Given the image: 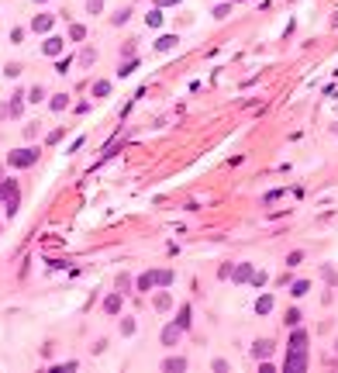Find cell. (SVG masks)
<instances>
[{
	"label": "cell",
	"instance_id": "cell-17",
	"mask_svg": "<svg viewBox=\"0 0 338 373\" xmlns=\"http://www.w3.org/2000/svg\"><path fill=\"white\" fill-rule=\"evenodd\" d=\"M307 290H311V283H307V280H297V283H293V290H290V294H293V297H304V294H307Z\"/></svg>",
	"mask_w": 338,
	"mask_h": 373
},
{
	"label": "cell",
	"instance_id": "cell-16",
	"mask_svg": "<svg viewBox=\"0 0 338 373\" xmlns=\"http://www.w3.org/2000/svg\"><path fill=\"white\" fill-rule=\"evenodd\" d=\"M69 38H72V42H83V38H87V28H83V24H72V28H69Z\"/></svg>",
	"mask_w": 338,
	"mask_h": 373
},
{
	"label": "cell",
	"instance_id": "cell-15",
	"mask_svg": "<svg viewBox=\"0 0 338 373\" xmlns=\"http://www.w3.org/2000/svg\"><path fill=\"white\" fill-rule=\"evenodd\" d=\"M176 325H179L183 332L190 328V304H183V308H179V318H176Z\"/></svg>",
	"mask_w": 338,
	"mask_h": 373
},
{
	"label": "cell",
	"instance_id": "cell-29",
	"mask_svg": "<svg viewBox=\"0 0 338 373\" xmlns=\"http://www.w3.org/2000/svg\"><path fill=\"white\" fill-rule=\"evenodd\" d=\"M300 259H304V256H300V252H290V259H286V266H300Z\"/></svg>",
	"mask_w": 338,
	"mask_h": 373
},
{
	"label": "cell",
	"instance_id": "cell-25",
	"mask_svg": "<svg viewBox=\"0 0 338 373\" xmlns=\"http://www.w3.org/2000/svg\"><path fill=\"white\" fill-rule=\"evenodd\" d=\"M100 7H104V0H90V4H87L90 14H100Z\"/></svg>",
	"mask_w": 338,
	"mask_h": 373
},
{
	"label": "cell",
	"instance_id": "cell-28",
	"mask_svg": "<svg viewBox=\"0 0 338 373\" xmlns=\"http://www.w3.org/2000/svg\"><path fill=\"white\" fill-rule=\"evenodd\" d=\"M42 97H45V93H42V87H35V90H31V93H28V100H35V104H38V100H42Z\"/></svg>",
	"mask_w": 338,
	"mask_h": 373
},
{
	"label": "cell",
	"instance_id": "cell-24",
	"mask_svg": "<svg viewBox=\"0 0 338 373\" xmlns=\"http://www.w3.org/2000/svg\"><path fill=\"white\" fill-rule=\"evenodd\" d=\"M156 308H159V311L169 308V294H159V297H156Z\"/></svg>",
	"mask_w": 338,
	"mask_h": 373
},
{
	"label": "cell",
	"instance_id": "cell-5",
	"mask_svg": "<svg viewBox=\"0 0 338 373\" xmlns=\"http://www.w3.org/2000/svg\"><path fill=\"white\" fill-rule=\"evenodd\" d=\"M52 24H55V18H52V14H38V18L31 21V28H35V31H49Z\"/></svg>",
	"mask_w": 338,
	"mask_h": 373
},
{
	"label": "cell",
	"instance_id": "cell-23",
	"mask_svg": "<svg viewBox=\"0 0 338 373\" xmlns=\"http://www.w3.org/2000/svg\"><path fill=\"white\" fill-rule=\"evenodd\" d=\"M66 104H69V100H66V93H55V97H52V111H62Z\"/></svg>",
	"mask_w": 338,
	"mask_h": 373
},
{
	"label": "cell",
	"instance_id": "cell-31",
	"mask_svg": "<svg viewBox=\"0 0 338 373\" xmlns=\"http://www.w3.org/2000/svg\"><path fill=\"white\" fill-rule=\"evenodd\" d=\"M159 4H162V7H173V4H179V0H159Z\"/></svg>",
	"mask_w": 338,
	"mask_h": 373
},
{
	"label": "cell",
	"instance_id": "cell-14",
	"mask_svg": "<svg viewBox=\"0 0 338 373\" xmlns=\"http://www.w3.org/2000/svg\"><path fill=\"white\" fill-rule=\"evenodd\" d=\"M255 311H259V315H269V311H273V297H269V294L259 297V301H255Z\"/></svg>",
	"mask_w": 338,
	"mask_h": 373
},
{
	"label": "cell",
	"instance_id": "cell-26",
	"mask_svg": "<svg viewBox=\"0 0 338 373\" xmlns=\"http://www.w3.org/2000/svg\"><path fill=\"white\" fill-rule=\"evenodd\" d=\"M286 325H300V311H286Z\"/></svg>",
	"mask_w": 338,
	"mask_h": 373
},
{
	"label": "cell",
	"instance_id": "cell-21",
	"mask_svg": "<svg viewBox=\"0 0 338 373\" xmlns=\"http://www.w3.org/2000/svg\"><path fill=\"white\" fill-rule=\"evenodd\" d=\"M228 14H231V4H217V7H214V18H217V21L228 18Z\"/></svg>",
	"mask_w": 338,
	"mask_h": 373
},
{
	"label": "cell",
	"instance_id": "cell-4",
	"mask_svg": "<svg viewBox=\"0 0 338 373\" xmlns=\"http://www.w3.org/2000/svg\"><path fill=\"white\" fill-rule=\"evenodd\" d=\"M286 349H307V332H300L297 325H293V335H290V346Z\"/></svg>",
	"mask_w": 338,
	"mask_h": 373
},
{
	"label": "cell",
	"instance_id": "cell-7",
	"mask_svg": "<svg viewBox=\"0 0 338 373\" xmlns=\"http://www.w3.org/2000/svg\"><path fill=\"white\" fill-rule=\"evenodd\" d=\"M179 332H183L179 325H166V328H162V342H166V346H173V342L179 339Z\"/></svg>",
	"mask_w": 338,
	"mask_h": 373
},
{
	"label": "cell",
	"instance_id": "cell-11",
	"mask_svg": "<svg viewBox=\"0 0 338 373\" xmlns=\"http://www.w3.org/2000/svg\"><path fill=\"white\" fill-rule=\"evenodd\" d=\"M42 49H45V56H59V52L66 49V42H62V38H49Z\"/></svg>",
	"mask_w": 338,
	"mask_h": 373
},
{
	"label": "cell",
	"instance_id": "cell-1",
	"mask_svg": "<svg viewBox=\"0 0 338 373\" xmlns=\"http://www.w3.org/2000/svg\"><path fill=\"white\" fill-rule=\"evenodd\" d=\"M31 163H38V149H14V152H11V166L24 169Z\"/></svg>",
	"mask_w": 338,
	"mask_h": 373
},
{
	"label": "cell",
	"instance_id": "cell-3",
	"mask_svg": "<svg viewBox=\"0 0 338 373\" xmlns=\"http://www.w3.org/2000/svg\"><path fill=\"white\" fill-rule=\"evenodd\" d=\"M273 349H276V346H273L269 339H259V342L252 346V353H255V359H269V356H273Z\"/></svg>",
	"mask_w": 338,
	"mask_h": 373
},
{
	"label": "cell",
	"instance_id": "cell-8",
	"mask_svg": "<svg viewBox=\"0 0 338 373\" xmlns=\"http://www.w3.org/2000/svg\"><path fill=\"white\" fill-rule=\"evenodd\" d=\"M176 42H179L176 35H162V38L156 42V49H159V52H173V49H176Z\"/></svg>",
	"mask_w": 338,
	"mask_h": 373
},
{
	"label": "cell",
	"instance_id": "cell-27",
	"mask_svg": "<svg viewBox=\"0 0 338 373\" xmlns=\"http://www.w3.org/2000/svg\"><path fill=\"white\" fill-rule=\"evenodd\" d=\"M121 332H125V335H131V332H135V321H131V318H125V321H121Z\"/></svg>",
	"mask_w": 338,
	"mask_h": 373
},
{
	"label": "cell",
	"instance_id": "cell-19",
	"mask_svg": "<svg viewBox=\"0 0 338 373\" xmlns=\"http://www.w3.org/2000/svg\"><path fill=\"white\" fill-rule=\"evenodd\" d=\"M156 280H159V287H169L173 283V273L169 270H156Z\"/></svg>",
	"mask_w": 338,
	"mask_h": 373
},
{
	"label": "cell",
	"instance_id": "cell-22",
	"mask_svg": "<svg viewBox=\"0 0 338 373\" xmlns=\"http://www.w3.org/2000/svg\"><path fill=\"white\" fill-rule=\"evenodd\" d=\"M21 104H24V93H14V100H11V114H21Z\"/></svg>",
	"mask_w": 338,
	"mask_h": 373
},
{
	"label": "cell",
	"instance_id": "cell-12",
	"mask_svg": "<svg viewBox=\"0 0 338 373\" xmlns=\"http://www.w3.org/2000/svg\"><path fill=\"white\" fill-rule=\"evenodd\" d=\"M231 277H235L238 283H245V280H252L255 273H252V266H245V263H242V266H235V273H231Z\"/></svg>",
	"mask_w": 338,
	"mask_h": 373
},
{
	"label": "cell",
	"instance_id": "cell-20",
	"mask_svg": "<svg viewBox=\"0 0 338 373\" xmlns=\"http://www.w3.org/2000/svg\"><path fill=\"white\" fill-rule=\"evenodd\" d=\"M145 21L152 24V28H159V24H162V11H159V7H156V11H148V18H145Z\"/></svg>",
	"mask_w": 338,
	"mask_h": 373
},
{
	"label": "cell",
	"instance_id": "cell-18",
	"mask_svg": "<svg viewBox=\"0 0 338 373\" xmlns=\"http://www.w3.org/2000/svg\"><path fill=\"white\" fill-rule=\"evenodd\" d=\"M107 93H110V83H107V80L93 83V97H107Z\"/></svg>",
	"mask_w": 338,
	"mask_h": 373
},
{
	"label": "cell",
	"instance_id": "cell-9",
	"mask_svg": "<svg viewBox=\"0 0 338 373\" xmlns=\"http://www.w3.org/2000/svg\"><path fill=\"white\" fill-rule=\"evenodd\" d=\"M104 311H107V315H118V311H121V294H110L107 301H104Z\"/></svg>",
	"mask_w": 338,
	"mask_h": 373
},
{
	"label": "cell",
	"instance_id": "cell-13",
	"mask_svg": "<svg viewBox=\"0 0 338 373\" xmlns=\"http://www.w3.org/2000/svg\"><path fill=\"white\" fill-rule=\"evenodd\" d=\"M156 283H159V280H156V273H142V277H138V290H152Z\"/></svg>",
	"mask_w": 338,
	"mask_h": 373
},
{
	"label": "cell",
	"instance_id": "cell-32",
	"mask_svg": "<svg viewBox=\"0 0 338 373\" xmlns=\"http://www.w3.org/2000/svg\"><path fill=\"white\" fill-rule=\"evenodd\" d=\"M35 4H45V0H35Z\"/></svg>",
	"mask_w": 338,
	"mask_h": 373
},
{
	"label": "cell",
	"instance_id": "cell-30",
	"mask_svg": "<svg viewBox=\"0 0 338 373\" xmlns=\"http://www.w3.org/2000/svg\"><path fill=\"white\" fill-rule=\"evenodd\" d=\"M131 69H138V62H125V66H121L118 73H121V76H128V73H131Z\"/></svg>",
	"mask_w": 338,
	"mask_h": 373
},
{
	"label": "cell",
	"instance_id": "cell-2",
	"mask_svg": "<svg viewBox=\"0 0 338 373\" xmlns=\"http://www.w3.org/2000/svg\"><path fill=\"white\" fill-rule=\"evenodd\" d=\"M304 366H307V349H290V356H286L283 370H286V373H300Z\"/></svg>",
	"mask_w": 338,
	"mask_h": 373
},
{
	"label": "cell",
	"instance_id": "cell-10",
	"mask_svg": "<svg viewBox=\"0 0 338 373\" xmlns=\"http://www.w3.org/2000/svg\"><path fill=\"white\" fill-rule=\"evenodd\" d=\"M11 197H18V183H14V180L0 183V201H11Z\"/></svg>",
	"mask_w": 338,
	"mask_h": 373
},
{
	"label": "cell",
	"instance_id": "cell-6",
	"mask_svg": "<svg viewBox=\"0 0 338 373\" xmlns=\"http://www.w3.org/2000/svg\"><path fill=\"white\" fill-rule=\"evenodd\" d=\"M162 370H166V373H179V370H186V359H179V356L162 359Z\"/></svg>",
	"mask_w": 338,
	"mask_h": 373
}]
</instances>
